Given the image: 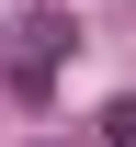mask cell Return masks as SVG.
<instances>
[{
	"mask_svg": "<svg viewBox=\"0 0 136 147\" xmlns=\"http://www.w3.org/2000/svg\"><path fill=\"white\" fill-rule=\"evenodd\" d=\"M12 68V91H45V68H57V23H23V45L0 57Z\"/></svg>",
	"mask_w": 136,
	"mask_h": 147,
	"instance_id": "obj_1",
	"label": "cell"
},
{
	"mask_svg": "<svg viewBox=\"0 0 136 147\" xmlns=\"http://www.w3.org/2000/svg\"><path fill=\"white\" fill-rule=\"evenodd\" d=\"M102 147H136V91H125L114 113H102Z\"/></svg>",
	"mask_w": 136,
	"mask_h": 147,
	"instance_id": "obj_2",
	"label": "cell"
}]
</instances>
